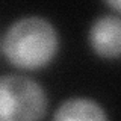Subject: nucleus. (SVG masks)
<instances>
[{"label": "nucleus", "mask_w": 121, "mask_h": 121, "mask_svg": "<svg viewBox=\"0 0 121 121\" xmlns=\"http://www.w3.org/2000/svg\"><path fill=\"white\" fill-rule=\"evenodd\" d=\"M3 52L14 67L21 70L43 68L58 52V33L43 17H24L15 21L3 38Z\"/></svg>", "instance_id": "f257e3e1"}, {"label": "nucleus", "mask_w": 121, "mask_h": 121, "mask_svg": "<svg viewBox=\"0 0 121 121\" xmlns=\"http://www.w3.org/2000/svg\"><path fill=\"white\" fill-rule=\"evenodd\" d=\"M47 106L45 91L33 79L0 76V121H43Z\"/></svg>", "instance_id": "f03ea898"}, {"label": "nucleus", "mask_w": 121, "mask_h": 121, "mask_svg": "<svg viewBox=\"0 0 121 121\" xmlns=\"http://www.w3.org/2000/svg\"><path fill=\"white\" fill-rule=\"evenodd\" d=\"M91 48L98 56L117 59L121 47V21L113 15H103L92 23L89 29Z\"/></svg>", "instance_id": "7ed1b4c3"}, {"label": "nucleus", "mask_w": 121, "mask_h": 121, "mask_svg": "<svg viewBox=\"0 0 121 121\" xmlns=\"http://www.w3.org/2000/svg\"><path fill=\"white\" fill-rule=\"evenodd\" d=\"M53 121H108L100 104L89 98H70L55 112Z\"/></svg>", "instance_id": "20e7f679"}]
</instances>
